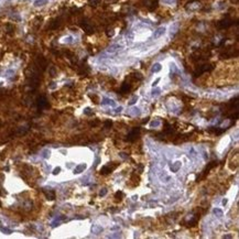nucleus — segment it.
Masks as SVG:
<instances>
[{
	"label": "nucleus",
	"instance_id": "nucleus-6",
	"mask_svg": "<svg viewBox=\"0 0 239 239\" xmlns=\"http://www.w3.org/2000/svg\"><path fill=\"white\" fill-rule=\"evenodd\" d=\"M130 89H131V85L129 83H127V82H125V83L123 84V86H121V88H120V93H121V94H127Z\"/></svg>",
	"mask_w": 239,
	"mask_h": 239
},
{
	"label": "nucleus",
	"instance_id": "nucleus-30",
	"mask_svg": "<svg viewBox=\"0 0 239 239\" xmlns=\"http://www.w3.org/2000/svg\"><path fill=\"white\" fill-rule=\"evenodd\" d=\"M120 156H121V158H123V159H127V158H128V156H127V153H120Z\"/></svg>",
	"mask_w": 239,
	"mask_h": 239
},
{
	"label": "nucleus",
	"instance_id": "nucleus-26",
	"mask_svg": "<svg viewBox=\"0 0 239 239\" xmlns=\"http://www.w3.org/2000/svg\"><path fill=\"white\" fill-rule=\"evenodd\" d=\"M84 114H85V115H93V111H90V108H86V109L84 110Z\"/></svg>",
	"mask_w": 239,
	"mask_h": 239
},
{
	"label": "nucleus",
	"instance_id": "nucleus-34",
	"mask_svg": "<svg viewBox=\"0 0 239 239\" xmlns=\"http://www.w3.org/2000/svg\"><path fill=\"white\" fill-rule=\"evenodd\" d=\"M123 110V107H119V108H117V111H121Z\"/></svg>",
	"mask_w": 239,
	"mask_h": 239
},
{
	"label": "nucleus",
	"instance_id": "nucleus-33",
	"mask_svg": "<svg viewBox=\"0 0 239 239\" xmlns=\"http://www.w3.org/2000/svg\"><path fill=\"white\" fill-rule=\"evenodd\" d=\"M227 204V200H222V205H226Z\"/></svg>",
	"mask_w": 239,
	"mask_h": 239
},
{
	"label": "nucleus",
	"instance_id": "nucleus-13",
	"mask_svg": "<svg viewBox=\"0 0 239 239\" xmlns=\"http://www.w3.org/2000/svg\"><path fill=\"white\" fill-rule=\"evenodd\" d=\"M92 230H93V233H97V235H98V233H101V231H103L104 229H103V227H101V226H98V225H95L94 227L92 228Z\"/></svg>",
	"mask_w": 239,
	"mask_h": 239
},
{
	"label": "nucleus",
	"instance_id": "nucleus-29",
	"mask_svg": "<svg viewBox=\"0 0 239 239\" xmlns=\"http://www.w3.org/2000/svg\"><path fill=\"white\" fill-rule=\"evenodd\" d=\"M159 82H160V78H156V81L153 82V84H152V86H153V87H154V86H156V85H158V83H159Z\"/></svg>",
	"mask_w": 239,
	"mask_h": 239
},
{
	"label": "nucleus",
	"instance_id": "nucleus-27",
	"mask_svg": "<svg viewBox=\"0 0 239 239\" xmlns=\"http://www.w3.org/2000/svg\"><path fill=\"white\" fill-rule=\"evenodd\" d=\"M111 126H112V123H111V121H109V120L105 123V127H106V128H110Z\"/></svg>",
	"mask_w": 239,
	"mask_h": 239
},
{
	"label": "nucleus",
	"instance_id": "nucleus-32",
	"mask_svg": "<svg viewBox=\"0 0 239 239\" xmlns=\"http://www.w3.org/2000/svg\"><path fill=\"white\" fill-rule=\"evenodd\" d=\"M224 238H231V235H226V236H224Z\"/></svg>",
	"mask_w": 239,
	"mask_h": 239
},
{
	"label": "nucleus",
	"instance_id": "nucleus-11",
	"mask_svg": "<svg viewBox=\"0 0 239 239\" xmlns=\"http://www.w3.org/2000/svg\"><path fill=\"white\" fill-rule=\"evenodd\" d=\"M101 104H103V105H110V106H112V107H115V106H116L115 101H114V100H111V99H109V98H104V101H101Z\"/></svg>",
	"mask_w": 239,
	"mask_h": 239
},
{
	"label": "nucleus",
	"instance_id": "nucleus-4",
	"mask_svg": "<svg viewBox=\"0 0 239 239\" xmlns=\"http://www.w3.org/2000/svg\"><path fill=\"white\" fill-rule=\"evenodd\" d=\"M165 31H167V29L164 28V27H160V28H158L156 31H154V33H153V38H154V39L160 38V37H162L163 34L165 33Z\"/></svg>",
	"mask_w": 239,
	"mask_h": 239
},
{
	"label": "nucleus",
	"instance_id": "nucleus-10",
	"mask_svg": "<svg viewBox=\"0 0 239 239\" xmlns=\"http://www.w3.org/2000/svg\"><path fill=\"white\" fill-rule=\"evenodd\" d=\"M112 171V169L109 167H103L101 169H100V174H104V175H106V174H109V173Z\"/></svg>",
	"mask_w": 239,
	"mask_h": 239
},
{
	"label": "nucleus",
	"instance_id": "nucleus-8",
	"mask_svg": "<svg viewBox=\"0 0 239 239\" xmlns=\"http://www.w3.org/2000/svg\"><path fill=\"white\" fill-rule=\"evenodd\" d=\"M45 196H46L48 200H55V192H54V191H46V192H45Z\"/></svg>",
	"mask_w": 239,
	"mask_h": 239
},
{
	"label": "nucleus",
	"instance_id": "nucleus-7",
	"mask_svg": "<svg viewBox=\"0 0 239 239\" xmlns=\"http://www.w3.org/2000/svg\"><path fill=\"white\" fill-rule=\"evenodd\" d=\"M181 161H176V162H174V163H172V165L170 167V169H171V171H172L173 173H175V172H178V170L181 169Z\"/></svg>",
	"mask_w": 239,
	"mask_h": 239
},
{
	"label": "nucleus",
	"instance_id": "nucleus-9",
	"mask_svg": "<svg viewBox=\"0 0 239 239\" xmlns=\"http://www.w3.org/2000/svg\"><path fill=\"white\" fill-rule=\"evenodd\" d=\"M216 164H217V162H216V161H213V162H211V163L208 164V167H206V169H205V171H204V176H205L206 174H207V173L209 172V171H211V169H213V167H215Z\"/></svg>",
	"mask_w": 239,
	"mask_h": 239
},
{
	"label": "nucleus",
	"instance_id": "nucleus-5",
	"mask_svg": "<svg viewBox=\"0 0 239 239\" xmlns=\"http://www.w3.org/2000/svg\"><path fill=\"white\" fill-rule=\"evenodd\" d=\"M86 167H87V165L85 164V163H82V164H78L77 167L74 169V173L75 174H79V173L84 172L85 170H86Z\"/></svg>",
	"mask_w": 239,
	"mask_h": 239
},
{
	"label": "nucleus",
	"instance_id": "nucleus-24",
	"mask_svg": "<svg viewBox=\"0 0 239 239\" xmlns=\"http://www.w3.org/2000/svg\"><path fill=\"white\" fill-rule=\"evenodd\" d=\"M159 94H160V89L159 88H156L152 90V96H156V95H159Z\"/></svg>",
	"mask_w": 239,
	"mask_h": 239
},
{
	"label": "nucleus",
	"instance_id": "nucleus-12",
	"mask_svg": "<svg viewBox=\"0 0 239 239\" xmlns=\"http://www.w3.org/2000/svg\"><path fill=\"white\" fill-rule=\"evenodd\" d=\"M120 49H121V46H120V45H118V44L111 45L110 48L108 49V52H109V53H114V52H117V51L120 50Z\"/></svg>",
	"mask_w": 239,
	"mask_h": 239
},
{
	"label": "nucleus",
	"instance_id": "nucleus-17",
	"mask_svg": "<svg viewBox=\"0 0 239 239\" xmlns=\"http://www.w3.org/2000/svg\"><path fill=\"white\" fill-rule=\"evenodd\" d=\"M50 154H51V151L49 150V149H45V150L42 152V156H43L44 159H49V158H50Z\"/></svg>",
	"mask_w": 239,
	"mask_h": 239
},
{
	"label": "nucleus",
	"instance_id": "nucleus-19",
	"mask_svg": "<svg viewBox=\"0 0 239 239\" xmlns=\"http://www.w3.org/2000/svg\"><path fill=\"white\" fill-rule=\"evenodd\" d=\"M130 114H131L132 116H137V115H139V114H140L139 108H132V109H131V111H130Z\"/></svg>",
	"mask_w": 239,
	"mask_h": 239
},
{
	"label": "nucleus",
	"instance_id": "nucleus-31",
	"mask_svg": "<svg viewBox=\"0 0 239 239\" xmlns=\"http://www.w3.org/2000/svg\"><path fill=\"white\" fill-rule=\"evenodd\" d=\"M54 75H55V70L52 67V68H51V76H54Z\"/></svg>",
	"mask_w": 239,
	"mask_h": 239
},
{
	"label": "nucleus",
	"instance_id": "nucleus-15",
	"mask_svg": "<svg viewBox=\"0 0 239 239\" xmlns=\"http://www.w3.org/2000/svg\"><path fill=\"white\" fill-rule=\"evenodd\" d=\"M161 68H162L161 64H160V63H156V64L153 65V67H152V72L153 73L160 72V71H161Z\"/></svg>",
	"mask_w": 239,
	"mask_h": 239
},
{
	"label": "nucleus",
	"instance_id": "nucleus-21",
	"mask_svg": "<svg viewBox=\"0 0 239 239\" xmlns=\"http://www.w3.org/2000/svg\"><path fill=\"white\" fill-rule=\"evenodd\" d=\"M159 126H160V121H158V120H153V121H151L150 123L151 128H153V127H159Z\"/></svg>",
	"mask_w": 239,
	"mask_h": 239
},
{
	"label": "nucleus",
	"instance_id": "nucleus-14",
	"mask_svg": "<svg viewBox=\"0 0 239 239\" xmlns=\"http://www.w3.org/2000/svg\"><path fill=\"white\" fill-rule=\"evenodd\" d=\"M123 197V193L121 192V191H118V192H116V194H115V198H116L117 202H121Z\"/></svg>",
	"mask_w": 239,
	"mask_h": 239
},
{
	"label": "nucleus",
	"instance_id": "nucleus-25",
	"mask_svg": "<svg viewBox=\"0 0 239 239\" xmlns=\"http://www.w3.org/2000/svg\"><path fill=\"white\" fill-rule=\"evenodd\" d=\"M106 194H107V189H103L99 192V196H101V197H103V196H105Z\"/></svg>",
	"mask_w": 239,
	"mask_h": 239
},
{
	"label": "nucleus",
	"instance_id": "nucleus-23",
	"mask_svg": "<svg viewBox=\"0 0 239 239\" xmlns=\"http://www.w3.org/2000/svg\"><path fill=\"white\" fill-rule=\"evenodd\" d=\"M137 100H138V97H137V96H134V98H132V99H131V100H130V101L128 103V105H130V106L134 105V104L136 103V101H137Z\"/></svg>",
	"mask_w": 239,
	"mask_h": 239
},
{
	"label": "nucleus",
	"instance_id": "nucleus-16",
	"mask_svg": "<svg viewBox=\"0 0 239 239\" xmlns=\"http://www.w3.org/2000/svg\"><path fill=\"white\" fill-rule=\"evenodd\" d=\"M46 2H48V0H35V1H34V6L35 7L44 6Z\"/></svg>",
	"mask_w": 239,
	"mask_h": 239
},
{
	"label": "nucleus",
	"instance_id": "nucleus-3",
	"mask_svg": "<svg viewBox=\"0 0 239 239\" xmlns=\"http://www.w3.org/2000/svg\"><path fill=\"white\" fill-rule=\"evenodd\" d=\"M231 24H233L231 20H229V19H224V20H222L220 22L218 23V28L219 29H227L228 27H230Z\"/></svg>",
	"mask_w": 239,
	"mask_h": 239
},
{
	"label": "nucleus",
	"instance_id": "nucleus-22",
	"mask_svg": "<svg viewBox=\"0 0 239 239\" xmlns=\"http://www.w3.org/2000/svg\"><path fill=\"white\" fill-rule=\"evenodd\" d=\"M61 172V167H55V169H54V170H53V174H54V175H57V174H59V173Z\"/></svg>",
	"mask_w": 239,
	"mask_h": 239
},
{
	"label": "nucleus",
	"instance_id": "nucleus-1",
	"mask_svg": "<svg viewBox=\"0 0 239 239\" xmlns=\"http://www.w3.org/2000/svg\"><path fill=\"white\" fill-rule=\"evenodd\" d=\"M139 134H140V128H134L128 134V136H127V140H128L129 142H134V141H136L137 138L139 137Z\"/></svg>",
	"mask_w": 239,
	"mask_h": 239
},
{
	"label": "nucleus",
	"instance_id": "nucleus-18",
	"mask_svg": "<svg viewBox=\"0 0 239 239\" xmlns=\"http://www.w3.org/2000/svg\"><path fill=\"white\" fill-rule=\"evenodd\" d=\"M0 231H2V233H6V235H10V233H12L11 229H8V228L6 227H0Z\"/></svg>",
	"mask_w": 239,
	"mask_h": 239
},
{
	"label": "nucleus",
	"instance_id": "nucleus-35",
	"mask_svg": "<svg viewBox=\"0 0 239 239\" xmlns=\"http://www.w3.org/2000/svg\"><path fill=\"white\" fill-rule=\"evenodd\" d=\"M1 85H2V83H0V86H1Z\"/></svg>",
	"mask_w": 239,
	"mask_h": 239
},
{
	"label": "nucleus",
	"instance_id": "nucleus-2",
	"mask_svg": "<svg viewBox=\"0 0 239 239\" xmlns=\"http://www.w3.org/2000/svg\"><path fill=\"white\" fill-rule=\"evenodd\" d=\"M37 106H38L39 109H43V108H45V107L48 106V100H46V98L43 97V96L39 97V98H38V101H37Z\"/></svg>",
	"mask_w": 239,
	"mask_h": 239
},
{
	"label": "nucleus",
	"instance_id": "nucleus-20",
	"mask_svg": "<svg viewBox=\"0 0 239 239\" xmlns=\"http://www.w3.org/2000/svg\"><path fill=\"white\" fill-rule=\"evenodd\" d=\"M214 214H215L216 216H218V217H222V209H219V208H215V209H214Z\"/></svg>",
	"mask_w": 239,
	"mask_h": 239
},
{
	"label": "nucleus",
	"instance_id": "nucleus-28",
	"mask_svg": "<svg viewBox=\"0 0 239 239\" xmlns=\"http://www.w3.org/2000/svg\"><path fill=\"white\" fill-rule=\"evenodd\" d=\"M174 1H175V0H163V2L169 3V5H172V3H174Z\"/></svg>",
	"mask_w": 239,
	"mask_h": 239
}]
</instances>
